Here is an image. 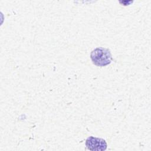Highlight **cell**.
<instances>
[{"label":"cell","mask_w":151,"mask_h":151,"mask_svg":"<svg viewBox=\"0 0 151 151\" xmlns=\"http://www.w3.org/2000/svg\"><path fill=\"white\" fill-rule=\"evenodd\" d=\"M90 58L93 63L99 67L106 66L113 60L110 50L104 47H97L94 49L91 52Z\"/></svg>","instance_id":"6da1fadb"},{"label":"cell","mask_w":151,"mask_h":151,"mask_svg":"<svg viewBox=\"0 0 151 151\" xmlns=\"http://www.w3.org/2000/svg\"><path fill=\"white\" fill-rule=\"evenodd\" d=\"M86 146L87 149L93 151L105 150L107 147V145L105 140L94 136H89L86 139Z\"/></svg>","instance_id":"7a4b0ae2"}]
</instances>
